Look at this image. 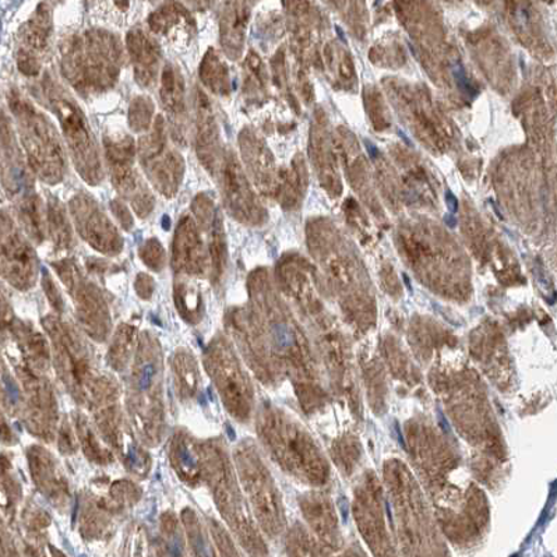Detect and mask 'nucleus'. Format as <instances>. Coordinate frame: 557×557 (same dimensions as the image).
<instances>
[{
    "label": "nucleus",
    "mask_w": 557,
    "mask_h": 557,
    "mask_svg": "<svg viewBox=\"0 0 557 557\" xmlns=\"http://www.w3.org/2000/svg\"><path fill=\"white\" fill-rule=\"evenodd\" d=\"M69 210H71L73 221H75L78 235L91 248L108 256L121 253L123 239L120 231L90 195L77 194L73 196L69 201Z\"/></svg>",
    "instance_id": "11"
},
{
    "label": "nucleus",
    "mask_w": 557,
    "mask_h": 557,
    "mask_svg": "<svg viewBox=\"0 0 557 557\" xmlns=\"http://www.w3.org/2000/svg\"><path fill=\"white\" fill-rule=\"evenodd\" d=\"M172 268L176 273L190 277H201L209 270L205 236L189 215L182 216L176 226L172 244Z\"/></svg>",
    "instance_id": "15"
},
{
    "label": "nucleus",
    "mask_w": 557,
    "mask_h": 557,
    "mask_svg": "<svg viewBox=\"0 0 557 557\" xmlns=\"http://www.w3.org/2000/svg\"><path fill=\"white\" fill-rule=\"evenodd\" d=\"M14 323H16V320H14V312L12 304H10L8 290L0 284V335L8 337Z\"/></svg>",
    "instance_id": "33"
},
{
    "label": "nucleus",
    "mask_w": 557,
    "mask_h": 557,
    "mask_svg": "<svg viewBox=\"0 0 557 557\" xmlns=\"http://www.w3.org/2000/svg\"><path fill=\"white\" fill-rule=\"evenodd\" d=\"M28 460L39 491L51 500L57 499V497H62L65 500V495H67L66 483L63 476L59 475L52 457L42 448H33L28 453Z\"/></svg>",
    "instance_id": "21"
},
{
    "label": "nucleus",
    "mask_w": 557,
    "mask_h": 557,
    "mask_svg": "<svg viewBox=\"0 0 557 557\" xmlns=\"http://www.w3.org/2000/svg\"><path fill=\"white\" fill-rule=\"evenodd\" d=\"M126 47L137 84L143 88L154 87L162 66L160 44L146 29L135 27L127 34Z\"/></svg>",
    "instance_id": "17"
},
{
    "label": "nucleus",
    "mask_w": 557,
    "mask_h": 557,
    "mask_svg": "<svg viewBox=\"0 0 557 557\" xmlns=\"http://www.w3.org/2000/svg\"><path fill=\"white\" fill-rule=\"evenodd\" d=\"M111 210L113 215L120 221L123 230L131 231L133 228V216L125 201L121 199L112 200Z\"/></svg>",
    "instance_id": "35"
},
{
    "label": "nucleus",
    "mask_w": 557,
    "mask_h": 557,
    "mask_svg": "<svg viewBox=\"0 0 557 557\" xmlns=\"http://www.w3.org/2000/svg\"><path fill=\"white\" fill-rule=\"evenodd\" d=\"M161 106L166 113L172 137L184 145L187 129L185 81L180 67L166 63L161 72Z\"/></svg>",
    "instance_id": "18"
},
{
    "label": "nucleus",
    "mask_w": 557,
    "mask_h": 557,
    "mask_svg": "<svg viewBox=\"0 0 557 557\" xmlns=\"http://www.w3.org/2000/svg\"><path fill=\"white\" fill-rule=\"evenodd\" d=\"M8 106L33 174L48 185L61 184L66 175V156L53 123L16 87L9 88Z\"/></svg>",
    "instance_id": "2"
},
{
    "label": "nucleus",
    "mask_w": 557,
    "mask_h": 557,
    "mask_svg": "<svg viewBox=\"0 0 557 557\" xmlns=\"http://www.w3.org/2000/svg\"><path fill=\"white\" fill-rule=\"evenodd\" d=\"M151 2H152V0H151Z\"/></svg>",
    "instance_id": "44"
},
{
    "label": "nucleus",
    "mask_w": 557,
    "mask_h": 557,
    "mask_svg": "<svg viewBox=\"0 0 557 557\" xmlns=\"http://www.w3.org/2000/svg\"><path fill=\"white\" fill-rule=\"evenodd\" d=\"M132 408L137 432L157 445L162 431L161 349L150 335L140 339L133 363Z\"/></svg>",
    "instance_id": "4"
},
{
    "label": "nucleus",
    "mask_w": 557,
    "mask_h": 557,
    "mask_svg": "<svg viewBox=\"0 0 557 557\" xmlns=\"http://www.w3.org/2000/svg\"><path fill=\"white\" fill-rule=\"evenodd\" d=\"M206 367L223 394L226 406L233 409L234 416H245L248 392L245 391L244 377L240 376L238 364L233 352H230L228 345L221 339L211 344L207 349Z\"/></svg>",
    "instance_id": "13"
},
{
    "label": "nucleus",
    "mask_w": 557,
    "mask_h": 557,
    "mask_svg": "<svg viewBox=\"0 0 557 557\" xmlns=\"http://www.w3.org/2000/svg\"><path fill=\"white\" fill-rule=\"evenodd\" d=\"M154 102L150 97L137 96L129 106V127L136 133H146L152 126V117H154Z\"/></svg>",
    "instance_id": "30"
},
{
    "label": "nucleus",
    "mask_w": 557,
    "mask_h": 557,
    "mask_svg": "<svg viewBox=\"0 0 557 557\" xmlns=\"http://www.w3.org/2000/svg\"><path fill=\"white\" fill-rule=\"evenodd\" d=\"M199 455V448L194 445L189 436L185 433L175 436L171 447L172 465L182 480L187 483H196L201 480L203 470H201Z\"/></svg>",
    "instance_id": "23"
},
{
    "label": "nucleus",
    "mask_w": 557,
    "mask_h": 557,
    "mask_svg": "<svg viewBox=\"0 0 557 557\" xmlns=\"http://www.w3.org/2000/svg\"><path fill=\"white\" fill-rule=\"evenodd\" d=\"M137 154L151 186L166 199L176 196L184 181L185 161L168 139L164 117H157L150 131L141 137Z\"/></svg>",
    "instance_id": "7"
},
{
    "label": "nucleus",
    "mask_w": 557,
    "mask_h": 557,
    "mask_svg": "<svg viewBox=\"0 0 557 557\" xmlns=\"http://www.w3.org/2000/svg\"><path fill=\"white\" fill-rule=\"evenodd\" d=\"M195 143L200 164L215 176L221 168L220 131L211 101L199 88L195 90Z\"/></svg>",
    "instance_id": "16"
},
{
    "label": "nucleus",
    "mask_w": 557,
    "mask_h": 557,
    "mask_svg": "<svg viewBox=\"0 0 557 557\" xmlns=\"http://www.w3.org/2000/svg\"><path fill=\"white\" fill-rule=\"evenodd\" d=\"M455 76L456 81L458 83V86H460L461 90L470 94V96H476V90H474V87L471 86L470 81H468L466 73L462 72L461 67L455 69Z\"/></svg>",
    "instance_id": "38"
},
{
    "label": "nucleus",
    "mask_w": 557,
    "mask_h": 557,
    "mask_svg": "<svg viewBox=\"0 0 557 557\" xmlns=\"http://www.w3.org/2000/svg\"><path fill=\"white\" fill-rule=\"evenodd\" d=\"M220 171L226 209L239 221H256L259 214L258 205L233 154L225 156Z\"/></svg>",
    "instance_id": "19"
},
{
    "label": "nucleus",
    "mask_w": 557,
    "mask_h": 557,
    "mask_svg": "<svg viewBox=\"0 0 557 557\" xmlns=\"http://www.w3.org/2000/svg\"><path fill=\"white\" fill-rule=\"evenodd\" d=\"M0 181L14 210L39 199L34 174L8 112L0 108Z\"/></svg>",
    "instance_id": "9"
},
{
    "label": "nucleus",
    "mask_w": 557,
    "mask_h": 557,
    "mask_svg": "<svg viewBox=\"0 0 557 557\" xmlns=\"http://www.w3.org/2000/svg\"><path fill=\"white\" fill-rule=\"evenodd\" d=\"M10 555H16V550H14L12 539L4 529L3 521L0 520V556Z\"/></svg>",
    "instance_id": "36"
},
{
    "label": "nucleus",
    "mask_w": 557,
    "mask_h": 557,
    "mask_svg": "<svg viewBox=\"0 0 557 557\" xmlns=\"http://www.w3.org/2000/svg\"><path fill=\"white\" fill-rule=\"evenodd\" d=\"M140 258L147 268L161 271L165 265V250L159 239H149L140 248Z\"/></svg>",
    "instance_id": "32"
},
{
    "label": "nucleus",
    "mask_w": 557,
    "mask_h": 557,
    "mask_svg": "<svg viewBox=\"0 0 557 557\" xmlns=\"http://www.w3.org/2000/svg\"><path fill=\"white\" fill-rule=\"evenodd\" d=\"M446 223L451 226V228H455L456 226V219L453 215L446 216Z\"/></svg>",
    "instance_id": "42"
},
{
    "label": "nucleus",
    "mask_w": 557,
    "mask_h": 557,
    "mask_svg": "<svg viewBox=\"0 0 557 557\" xmlns=\"http://www.w3.org/2000/svg\"><path fill=\"white\" fill-rule=\"evenodd\" d=\"M20 483L14 476L12 465L7 457L0 456V507H3L9 515L16 509L20 500Z\"/></svg>",
    "instance_id": "29"
},
{
    "label": "nucleus",
    "mask_w": 557,
    "mask_h": 557,
    "mask_svg": "<svg viewBox=\"0 0 557 557\" xmlns=\"http://www.w3.org/2000/svg\"><path fill=\"white\" fill-rule=\"evenodd\" d=\"M446 203L448 209H450L451 213H456L458 210V201L456 196L451 194V191H447L446 194Z\"/></svg>",
    "instance_id": "40"
},
{
    "label": "nucleus",
    "mask_w": 557,
    "mask_h": 557,
    "mask_svg": "<svg viewBox=\"0 0 557 557\" xmlns=\"http://www.w3.org/2000/svg\"><path fill=\"white\" fill-rule=\"evenodd\" d=\"M0 278L20 290L33 288L38 278L36 251L8 210H0Z\"/></svg>",
    "instance_id": "8"
},
{
    "label": "nucleus",
    "mask_w": 557,
    "mask_h": 557,
    "mask_svg": "<svg viewBox=\"0 0 557 557\" xmlns=\"http://www.w3.org/2000/svg\"><path fill=\"white\" fill-rule=\"evenodd\" d=\"M136 289L139 293L140 297L147 299L154 290V283H152L151 277L147 274H139L136 281Z\"/></svg>",
    "instance_id": "37"
},
{
    "label": "nucleus",
    "mask_w": 557,
    "mask_h": 557,
    "mask_svg": "<svg viewBox=\"0 0 557 557\" xmlns=\"http://www.w3.org/2000/svg\"><path fill=\"white\" fill-rule=\"evenodd\" d=\"M103 152L113 187L123 200L129 201L139 219H147L154 211L156 199L136 170V143L125 131H107Z\"/></svg>",
    "instance_id": "5"
},
{
    "label": "nucleus",
    "mask_w": 557,
    "mask_h": 557,
    "mask_svg": "<svg viewBox=\"0 0 557 557\" xmlns=\"http://www.w3.org/2000/svg\"><path fill=\"white\" fill-rule=\"evenodd\" d=\"M59 57L63 77L84 98L100 97L115 88L125 62L121 38L101 28L67 37Z\"/></svg>",
    "instance_id": "1"
},
{
    "label": "nucleus",
    "mask_w": 557,
    "mask_h": 557,
    "mask_svg": "<svg viewBox=\"0 0 557 557\" xmlns=\"http://www.w3.org/2000/svg\"><path fill=\"white\" fill-rule=\"evenodd\" d=\"M41 88L49 107L55 112L61 123L63 136L78 175L88 185L100 186L106 176L100 151L81 106L51 73H46L42 77Z\"/></svg>",
    "instance_id": "3"
},
{
    "label": "nucleus",
    "mask_w": 557,
    "mask_h": 557,
    "mask_svg": "<svg viewBox=\"0 0 557 557\" xmlns=\"http://www.w3.org/2000/svg\"><path fill=\"white\" fill-rule=\"evenodd\" d=\"M52 32L51 8L47 3H41L18 32L16 62L22 75L27 77L41 75L44 59L51 46Z\"/></svg>",
    "instance_id": "12"
},
{
    "label": "nucleus",
    "mask_w": 557,
    "mask_h": 557,
    "mask_svg": "<svg viewBox=\"0 0 557 557\" xmlns=\"http://www.w3.org/2000/svg\"><path fill=\"white\" fill-rule=\"evenodd\" d=\"M135 342V329L129 325H123L121 332H117L115 342L111 348V364L116 368V371H122L129 362V354L132 352V345Z\"/></svg>",
    "instance_id": "31"
},
{
    "label": "nucleus",
    "mask_w": 557,
    "mask_h": 557,
    "mask_svg": "<svg viewBox=\"0 0 557 557\" xmlns=\"http://www.w3.org/2000/svg\"><path fill=\"white\" fill-rule=\"evenodd\" d=\"M174 373H176V382L180 384V393L182 397L194 398L199 392V372L194 357L189 354H177L174 359Z\"/></svg>",
    "instance_id": "27"
},
{
    "label": "nucleus",
    "mask_w": 557,
    "mask_h": 557,
    "mask_svg": "<svg viewBox=\"0 0 557 557\" xmlns=\"http://www.w3.org/2000/svg\"><path fill=\"white\" fill-rule=\"evenodd\" d=\"M200 81L210 92L219 97H226L231 90L230 73L223 59L210 48L206 52L200 65Z\"/></svg>",
    "instance_id": "26"
},
{
    "label": "nucleus",
    "mask_w": 557,
    "mask_h": 557,
    "mask_svg": "<svg viewBox=\"0 0 557 557\" xmlns=\"http://www.w3.org/2000/svg\"><path fill=\"white\" fill-rule=\"evenodd\" d=\"M245 22L246 12L244 3L240 0H225L220 17V34L224 52L230 58L239 55Z\"/></svg>",
    "instance_id": "22"
},
{
    "label": "nucleus",
    "mask_w": 557,
    "mask_h": 557,
    "mask_svg": "<svg viewBox=\"0 0 557 557\" xmlns=\"http://www.w3.org/2000/svg\"><path fill=\"white\" fill-rule=\"evenodd\" d=\"M59 277L65 283L69 293L77 305L78 317L92 337L103 339L110 330V317L100 289L83 274L73 260H61L53 263Z\"/></svg>",
    "instance_id": "10"
},
{
    "label": "nucleus",
    "mask_w": 557,
    "mask_h": 557,
    "mask_svg": "<svg viewBox=\"0 0 557 557\" xmlns=\"http://www.w3.org/2000/svg\"><path fill=\"white\" fill-rule=\"evenodd\" d=\"M364 146H367V149H368V151H369V154H371V157H373V159H374V157H377V152H379V151H377L376 147H374V146L372 145V143H371V141H367V143H364Z\"/></svg>",
    "instance_id": "41"
},
{
    "label": "nucleus",
    "mask_w": 557,
    "mask_h": 557,
    "mask_svg": "<svg viewBox=\"0 0 557 557\" xmlns=\"http://www.w3.org/2000/svg\"><path fill=\"white\" fill-rule=\"evenodd\" d=\"M175 302L182 317L190 323L199 322L203 314V302L194 285L181 281L175 285Z\"/></svg>",
    "instance_id": "28"
},
{
    "label": "nucleus",
    "mask_w": 557,
    "mask_h": 557,
    "mask_svg": "<svg viewBox=\"0 0 557 557\" xmlns=\"http://www.w3.org/2000/svg\"><path fill=\"white\" fill-rule=\"evenodd\" d=\"M195 221L201 234L207 240V255H209V268L211 278L219 283L223 277L226 263V246L223 220L213 197L209 194H200L195 197L191 203Z\"/></svg>",
    "instance_id": "14"
},
{
    "label": "nucleus",
    "mask_w": 557,
    "mask_h": 557,
    "mask_svg": "<svg viewBox=\"0 0 557 557\" xmlns=\"http://www.w3.org/2000/svg\"><path fill=\"white\" fill-rule=\"evenodd\" d=\"M46 327L53 334V349L58 372L66 383L69 392L78 401H88L90 396H97L103 382L97 379V371L92 364V357L88 345L83 342L75 330L69 327L61 320L51 318L47 320Z\"/></svg>",
    "instance_id": "6"
},
{
    "label": "nucleus",
    "mask_w": 557,
    "mask_h": 557,
    "mask_svg": "<svg viewBox=\"0 0 557 557\" xmlns=\"http://www.w3.org/2000/svg\"><path fill=\"white\" fill-rule=\"evenodd\" d=\"M46 219L47 235L51 238L53 248L59 251L71 249L73 245L72 226L69 223L65 206L57 197H48Z\"/></svg>",
    "instance_id": "24"
},
{
    "label": "nucleus",
    "mask_w": 557,
    "mask_h": 557,
    "mask_svg": "<svg viewBox=\"0 0 557 557\" xmlns=\"http://www.w3.org/2000/svg\"><path fill=\"white\" fill-rule=\"evenodd\" d=\"M149 27L152 34L166 38L168 41L189 42L196 34V22L189 10L176 0H166L150 14Z\"/></svg>",
    "instance_id": "20"
},
{
    "label": "nucleus",
    "mask_w": 557,
    "mask_h": 557,
    "mask_svg": "<svg viewBox=\"0 0 557 557\" xmlns=\"http://www.w3.org/2000/svg\"><path fill=\"white\" fill-rule=\"evenodd\" d=\"M20 411L18 388L0 361V441L13 443L14 435L8 423V416H16Z\"/></svg>",
    "instance_id": "25"
},
{
    "label": "nucleus",
    "mask_w": 557,
    "mask_h": 557,
    "mask_svg": "<svg viewBox=\"0 0 557 557\" xmlns=\"http://www.w3.org/2000/svg\"><path fill=\"white\" fill-rule=\"evenodd\" d=\"M185 2L187 7L197 10V12H203V10L211 8L214 0H185Z\"/></svg>",
    "instance_id": "39"
},
{
    "label": "nucleus",
    "mask_w": 557,
    "mask_h": 557,
    "mask_svg": "<svg viewBox=\"0 0 557 557\" xmlns=\"http://www.w3.org/2000/svg\"><path fill=\"white\" fill-rule=\"evenodd\" d=\"M337 33H338L339 38L343 39V42H347V39H345L344 34L342 32V28L337 27Z\"/></svg>",
    "instance_id": "43"
},
{
    "label": "nucleus",
    "mask_w": 557,
    "mask_h": 557,
    "mask_svg": "<svg viewBox=\"0 0 557 557\" xmlns=\"http://www.w3.org/2000/svg\"><path fill=\"white\" fill-rule=\"evenodd\" d=\"M78 425H81V437L84 446L91 453V457L96 458V460L106 461L107 458L110 457V453L103 450V448L98 445L97 436H94V433L90 431V428L86 426V423H78Z\"/></svg>",
    "instance_id": "34"
}]
</instances>
